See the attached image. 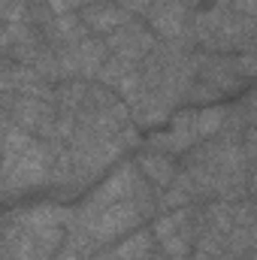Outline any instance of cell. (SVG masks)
I'll return each instance as SVG.
<instances>
[{
  "label": "cell",
  "mask_w": 257,
  "mask_h": 260,
  "mask_svg": "<svg viewBox=\"0 0 257 260\" xmlns=\"http://www.w3.org/2000/svg\"><path fill=\"white\" fill-rule=\"evenodd\" d=\"M76 224V209L61 203H37L3 215V260H55Z\"/></svg>",
  "instance_id": "1"
},
{
  "label": "cell",
  "mask_w": 257,
  "mask_h": 260,
  "mask_svg": "<svg viewBox=\"0 0 257 260\" xmlns=\"http://www.w3.org/2000/svg\"><path fill=\"white\" fill-rule=\"evenodd\" d=\"M58 167V145L40 136H30L27 130L3 118V176L0 188L3 200L12 203L15 197L30 194L37 188L52 185Z\"/></svg>",
  "instance_id": "2"
},
{
  "label": "cell",
  "mask_w": 257,
  "mask_h": 260,
  "mask_svg": "<svg viewBox=\"0 0 257 260\" xmlns=\"http://www.w3.org/2000/svg\"><path fill=\"white\" fill-rule=\"evenodd\" d=\"M194 40L212 55H242L257 43V21L233 3H209L194 15Z\"/></svg>",
  "instance_id": "3"
},
{
  "label": "cell",
  "mask_w": 257,
  "mask_h": 260,
  "mask_svg": "<svg viewBox=\"0 0 257 260\" xmlns=\"http://www.w3.org/2000/svg\"><path fill=\"white\" fill-rule=\"evenodd\" d=\"M157 197L160 194L142 179L139 188H136L127 200L106 206L100 215H94V218H91L85 227H79V230H85L97 248L115 245V242H121L124 236H130L133 230H139V224H145V221L160 209V206H157ZM73 227H76V224H73Z\"/></svg>",
  "instance_id": "4"
},
{
  "label": "cell",
  "mask_w": 257,
  "mask_h": 260,
  "mask_svg": "<svg viewBox=\"0 0 257 260\" xmlns=\"http://www.w3.org/2000/svg\"><path fill=\"white\" fill-rule=\"evenodd\" d=\"M245 82L236 55H212V52H197V76H194L188 106H212L221 97L239 91Z\"/></svg>",
  "instance_id": "5"
},
{
  "label": "cell",
  "mask_w": 257,
  "mask_h": 260,
  "mask_svg": "<svg viewBox=\"0 0 257 260\" xmlns=\"http://www.w3.org/2000/svg\"><path fill=\"white\" fill-rule=\"evenodd\" d=\"M151 233H154L157 248L164 254L188 260L194 254V245H197L200 233H203V203L160 212L151 221Z\"/></svg>",
  "instance_id": "6"
},
{
  "label": "cell",
  "mask_w": 257,
  "mask_h": 260,
  "mask_svg": "<svg viewBox=\"0 0 257 260\" xmlns=\"http://www.w3.org/2000/svg\"><path fill=\"white\" fill-rule=\"evenodd\" d=\"M139 182H142V173H139L136 160L118 164V167L91 191V194L82 200V206H76V227H85V224H88L94 215H100L106 206L127 200V197L139 188Z\"/></svg>",
  "instance_id": "7"
},
{
  "label": "cell",
  "mask_w": 257,
  "mask_h": 260,
  "mask_svg": "<svg viewBox=\"0 0 257 260\" xmlns=\"http://www.w3.org/2000/svg\"><path fill=\"white\" fill-rule=\"evenodd\" d=\"M3 118H9L12 124L27 130L30 136L55 142V127H58V106H55V100L3 94Z\"/></svg>",
  "instance_id": "8"
},
{
  "label": "cell",
  "mask_w": 257,
  "mask_h": 260,
  "mask_svg": "<svg viewBox=\"0 0 257 260\" xmlns=\"http://www.w3.org/2000/svg\"><path fill=\"white\" fill-rule=\"evenodd\" d=\"M197 0H157L142 18L157 34V40L167 43H197L194 40V15Z\"/></svg>",
  "instance_id": "9"
},
{
  "label": "cell",
  "mask_w": 257,
  "mask_h": 260,
  "mask_svg": "<svg viewBox=\"0 0 257 260\" xmlns=\"http://www.w3.org/2000/svg\"><path fill=\"white\" fill-rule=\"evenodd\" d=\"M203 142V133H200V109H182V112H176L170 121H167V127L157 130V133H151L148 139H145V145L151 148V151H164V154H188L191 148H197Z\"/></svg>",
  "instance_id": "10"
},
{
  "label": "cell",
  "mask_w": 257,
  "mask_h": 260,
  "mask_svg": "<svg viewBox=\"0 0 257 260\" xmlns=\"http://www.w3.org/2000/svg\"><path fill=\"white\" fill-rule=\"evenodd\" d=\"M106 40V46H109V52L115 55V58H121V61H130V64H145V58L154 52V46L160 43L157 40V34L145 24V18H130L127 24H121L115 34H109V37H103Z\"/></svg>",
  "instance_id": "11"
},
{
  "label": "cell",
  "mask_w": 257,
  "mask_h": 260,
  "mask_svg": "<svg viewBox=\"0 0 257 260\" xmlns=\"http://www.w3.org/2000/svg\"><path fill=\"white\" fill-rule=\"evenodd\" d=\"M0 88H3V94H21V97L55 100V85H52L49 79H43L34 67L18 64V61H9V58H3Z\"/></svg>",
  "instance_id": "12"
},
{
  "label": "cell",
  "mask_w": 257,
  "mask_h": 260,
  "mask_svg": "<svg viewBox=\"0 0 257 260\" xmlns=\"http://www.w3.org/2000/svg\"><path fill=\"white\" fill-rule=\"evenodd\" d=\"M157 254V239L151 230H133L130 236H124L121 242L115 245H106L100 248L91 260H154Z\"/></svg>",
  "instance_id": "13"
},
{
  "label": "cell",
  "mask_w": 257,
  "mask_h": 260,
  "mask_svg": "<svg viewBox=\"0 0 257 260\" xmlns=\"http://www.w3.org/2000/svg\"><path fill=\"white\" fill-rule=\"evenodd\" d=\"M136 167H139V173H142V179L157 191V194H164L173 182H176V176H179V167L182 164H176V157L173 154H164V151H139L136 157Z\"/></svg>",
  "instance_id": "14"
},
{
  "label": "cell",
  "mask_w": 257,
  "mask_h": 260,
  "mask_svg": "<svg viewBox=\"0 0 257 260\" xmlns=\"http://www.w3.org/2000/svg\"><path fill=\"white\" fill-rule=\"evenodd\" d=\"M79 15H82V21L88 24V30L94 37H109V34H115L121 24H127L133 18L124 3H106V0H97V3L79 9Z\"/></svg>",
  "instance_id": "15"
},
{
  "label": "cell",
  "mask_w": 257,
  "mask_h": 260,
  "mask_svg": "<svg viewBox=\"0 0 257 260\" xmlns=\"http://www.w3.org/2000/svg\"><path fill=\"white\" fill-rule=\"evenodd\" d=\"M43 37H46V43L55 46V49H73V46H79L85 37H94V34L88 30V24L82 21L79 12H70V15H55V18L43 27Z\"/></svg>",
  "instance_id": "16"
},
{
  "label": "cell",
  "mask_w": 257,
  "mask_h": 260,
  "mask_svg": "<svg viewBox=\"0 0 257 260\" xmlns=\"http://www.w3.org/2000/svg\"><path fill=\"white\" fill-rule=\"evenodd\" d=\"M73 58H76V67H79V79L97 82L100 70L112 58V52H109L103 37H85L79 46H73Z\"/></svg>",
  "instance_id": "17"
},
{
  "label": "cell",
  "mask_w": 257,
  "mask_h": 260,
  "mask_svg": "<svg viewBox=\"0 0 257 260\" xmlns=\"http://www.w3.org/2000/svg\"><path fill=\"white\" fill-rule=\"evenodd\" d=\"M236 61H239V70H242V76H245V79H254V76H257V43L248 49V52L236 55Z\"/></svg>",
  "instance_id": "18"
},
{
  "label": "cell",
  "mask_w": 257,
  "mask_h": 260,
  "mask_svg": "<svg viewBox=\"0 0 257 260\" xmlns=\"http://www.w3.org/2000/svg\"><path fill=\"white\" fill-rule=\"evenodd\" d=\"M49 9L55 15H70V12H79L82 9V0H46Z\"/></svg>",
  "instance_id": "19"
},
{
  "label": "cell",
  "mask_w": 257,
  "mask_h": 260,
  "mask_svg": "<svg viewBox=\"0 0 257 260\" xmlns=\"http://www.w3.org/2000/svg\"><path fill=\"white\" fill-rule=\"evenodd\" d=\"M154 3H157V0H124L127 12H130V15H136V18H142V15H145Z\"/></svg>",
  "instance_id": "20"
},
{
  "label": "cell",
  "mask_w": 257,
  "mask_h": 260,
  "mask_svg": "<svg viewBox=\"0 0 257 260\" xmlns=\"http://www.w3.org/2000/svg\"><path fill=\"white\" fill-rule=\"evenodd\" d=\"M188 260H197V257H188Z\"/></svg>",
  "instance_id": "21"
}]
</instances>
